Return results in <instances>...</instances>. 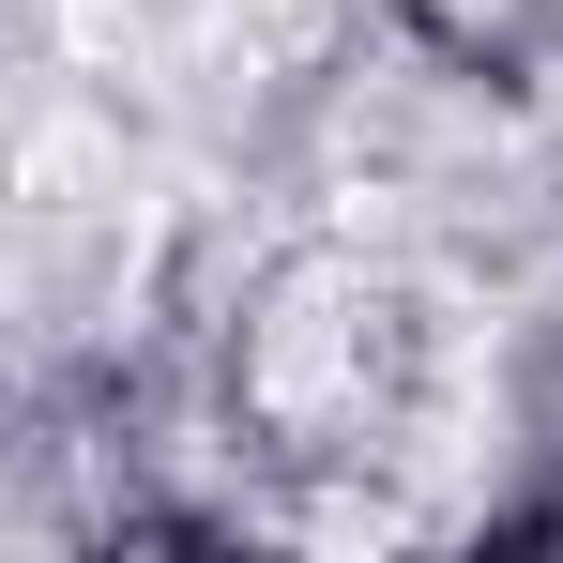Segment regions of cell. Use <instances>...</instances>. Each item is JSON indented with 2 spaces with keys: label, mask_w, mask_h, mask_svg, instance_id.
<instances>
[{
  "label": "cell",
  "mask_w": 563,
  "mask_h": 563,
  "mask_svg": "<svg viewBox=\"0 0 563 563\" xmlns=\"http://www.w3.org/2000/svg\"><path fill=\"white\" fill-rule=\"evenodd\" d=\"M260 15H305V0H260Z\"/></svg>",
  "instance_id": "obj_1"
}]
</instances>
